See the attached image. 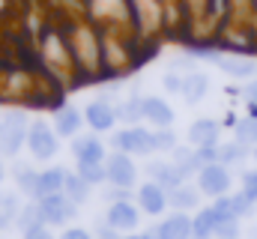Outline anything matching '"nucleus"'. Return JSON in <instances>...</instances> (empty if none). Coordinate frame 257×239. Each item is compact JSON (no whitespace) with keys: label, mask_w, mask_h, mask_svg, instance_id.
<instances>
[{"label":"nucleus","mask_w":257,"mask_h":239,"mask_svg":"<svg viewBox=\"0 0 257 239\" xmlns=\"http://www.w3.org/2000/svg\"><path fill=\"white\" fill-rule=\"evenodd\" d=\"M212 63L227 72L230 78H254L257 75V63L251 57H221V54H212Z\"/></svg>","instance_id":"16"},{"label":"nucleus","mask_w":257,"mask_h":239,"mask_svg":"<svg viewBox=\"0 0 257 239\" xmlns=\"http://www.w3.org/2000/svg\"><path fill=\"white\" fill-rule=\"evenodd\" d=\"M123 239H156V233H123Z\"/></svg>","instance_id":"38"},{"label":"nucleus","mask_w":257,"mask_h":239,"mask_svg":"<svg viewBox=\"0 0 257 239\" xmlns=\"http://www.w3.org/2000/svg\"><path fill=\"white\" fill-rule=\"evenodd\" d=\"M57 147H60V135L54 132V126L45 120H33L27 132V150L33 162H51L57 156Z\"/></svg>","instance_id":"2"},{"label":"nucleus","mask_w":257,"mask_h":239,"mask_svg":"<svg viewBox=\"0 0 257 239\" xmlns=\"http://www.w3.org/2000/svg\"><path fill=\"white\" fill-rule=\"evenodd\" d=\"M242 96L248 99V105H257V78H254V81H248V84L242 87Z\"/></svg>","instance_id":"36"},{"label":"nucleus","mask_w":257,"mask_h":239,"mask_svg":"<svg viewBox=\"0 0 257 239\" xmlns=\"http://www.w3.org/2000/svg\"><path fill=\"white\" fill-rule=\"evenodd\" d=\"M27 132L30 120L24 111H9L0 117V153L3 156H18L21 147H27Z\"/></svg>","instance_id":"1"},{"label":"nucleus","mask_w":257,"mask_h":239,"mask_svg":"<svg viewBox=\"0 0 257 239\" xmlns=\"http://www.w3.org/2000/svg\"><path fill=\"white\" fill-rule=\"evenodd\" d=\"M105 174H108V185H117V188H135L138 182V165L128 153H111L108 162H105Z\"/></svg>","instance_id":"6"},{"label":"nucleus","mask_w":257,"mask_h":239,"mask_svg":"<svg viewBox=\"0 0 257 239\" xmlns=\"http://www.w3.org/2000/svg\"><path fill=\"white\" fill-rule=\"evenodd\" d=\"M3 177H6V168H3V162H0V182H3Z\"/></svg>","instance_id":"39"},{"label":"nucleus","mask_w":257,"mask_h":239,"mask_svg":"<svg viewBox=\"0 0 257 239\" xmlns=\"http://www.w3.org/2000/svg\"><path fill=\"white\" fill-rule=\"evenodd\" d=\"M233 138L239 141V144H245V147H257V117H245L239 120L236 126H233Z\"/></svg>","instance_id":"27"},{"label":"nucleus","mask_w":257,"mask_h":239,"mask_svg":"<svg viewBox=\"0 0 257 239\" xmlns=\"http://www.w3.org/2000/svg\"><path fill=\"white\" fill-rule=\"evenodd\" d=\"M218 230V215L212 212V206H200L194 212V239H215Z\"/></svg>","instance_id":"19"},{"label":"nucleus","mask_w":257,"mask_h":239,"mask_svg":"<svg viewBox=\"0 0 257 239\" xmlns=\"http://www.w3.org/2000/svg\"><path fill=\"white\" fill-rule=\"evenodd\" d=\"M162 84H165V90H168V93H177V96H183L186 75H180V72H168V75L162 78Z\"/></svg>","instance_id":"31"},{"label":"nucleus","mask_w":257,"mask_h":239,"mask_svg":"<svg viewBox=\"0 0 257 239\" xmlns=\"http://www.w3.org/2000/svg\"><path fill=\"white\" fill-rule=\"evenodd\" d=\"M171 162L180 168V174L183 177H197V159H194V147L192 144H186V147H177V150H171Z\"/></svg>","instance_id":"24"},{"label":"nucleus","mask_w":257,"mask_h":239,"mask_svg":"<svg viewBox=\"0 0 257 239\" xmlns=\"http://www.w3.org/2000/svg\"><path fill=\"white\" fill-rule=\"evenodd\" d=\"M117 117L123 120L126 126H141V123H144V99L132 96L123 105H117Z\"/></svg>","instance_id":"26"},{"label":"nucleus","mask_w":257,"mask_h":239,"mask_svg":"<svg viewBox=\"0 0 257 239\" xmlns=\"http://www.w3.org/2000/svg\"><path fill=\"white\" fill-rule=\"evenodd\" d=\"M248 150H251V147H245V144H239V141L233 138V141H227V144H218V162L227 165V168H236V165H242V162L248 159Z\"/></svg>","instance_id":"20"},{"label":"nucleus","mask_w":257,"mask_h":239,"mask_svg":"<svg viewBox=\"0 0 257 239\" xmlns=\"http://www.w3.org/2000/svg\"><path fill=\"white\" fill-rule=\"evenodd\" d=\"M15 182H18V191L21 194L36 197V191H39V171H33L30 165H18L15 168Z\"/></svg>","instance_id":"25"},{"label":"nucleus","mask_w":257,"mask_h":239,"mask_svg":"<svg viewBox=\"0 0 257 239\" xmlns=\"http://www.w3.org/2000/svg\"><path fill=\"white\" fill-rule=\"evenodd\" d=\"M147 177L153 179V182H159L162 188H168V191H177L186 177L180 174V168L174 165V162H165V159H153V162H147Z\"/></svg>","instance_id":"13"},{"label":"nucleus","mask_w":257,"mask_h":239,"mask_svg":"<svg viewBox=\"0 0 257 239\" xmlns=\"http://www.w3.org/2000/svg\"><path fill=\"white\" fill-rule=\"evenodd\" d=\"M174 108L165 102V99H159V96H147L144 99V123H150L153 129H171V123H174Z\"/></svg>","instance_id":"14"},{"label":"nucleus","mask_w":257,"mask_h":239,"mask_svg":"<svg viewBox=\"0 0 257 239\" xmlns=\"http://www.w3.org/2000/svg\"><path fill=\"white\" fill-rule=\"evenodd\" d=\"M96 239H123V233H120V230H114L111 224H105V227L96 233Z\"/></svg>","instance_id":"37"},{"label":"nucleus","mask_w":257,"mask_h":239,"mask_svg":"<svg viewBox=\"0 0 257 239\" xmlns=\"http://www.w3.org/2000/svg\"><path fill=\"white\" fill-rule=\"evenodd\" d=\"M90 188H93V185H90L87 179L81 177L78 171H69V177H66V188H63V194L69 197V200H72V203H78V206H81V203H84V200L90 197Z\"/></svg>","instance_id":"23"},{"label":"nucleus","mask_w":257,"mask_h":239,"mask_svg":"<svg viewBox=\"0 0 257 239\" xmlns=\"http://www.w3.org/2000/svg\"><path fill=\"white\" fill-rule=\"evenodd\" d=\"M51 126H54V132L60 138H78V132H81V111L69 108V105H60L51 114Z\"/></svg>","instance_id":"15"},{"label":"nucleus","mask_w":257,"mask_h":239,"mask_svg":"<svg viewBox=\"0 0 257 239\" xmlns=\"http://www.w3.org/2000/svg\"><path fill=\"white\" fill-rule=\"evenodd\" d=\"M36 224H45V221H42V212H39V200L33 197L27 206H21V215H18V227H21V233H24V230L36 227Z\"/></svg>","instance_id":"28"},{"label":"nucleus","mask_w":257,"mask_h":239,"mask_svg":"<svg viewBox=\"0 0 257 239\" xmlns=\"http://www.w3.org/2000/svg\"><path fill=\"white\" fill-rule=\"evenodd\" d=\"M251 153H254V162H257V147H254V150H251Z\"/></svg>","instance_id":"40"},{"label":"nucleus","mask_w":257,"mask_h":239,"mask_svg":"<svg viewBox=\"0 0 257 239\" xmlns=\"http://www.w3.org/2000/svg\"><path fill=\"white\" fill-rule=\"evenodd\" d=\"M230 168L227 165H221V162H215V165H206V168H200L197 171V188H200V194H206V197H224V194H230Z\"/></svg>","instance_id":"4"},{"label":"nucleus","mask_w":257,"mask_h":239,"mask_svg":"<svg viewBox=\"0 0 257 239\" xmlns=\"http://www.w3.org/2000/svg\"><path fill=\"white\" fill-rule=\"evenodd\" d=\"M21 239H57L51 230H48V224H36V227H30V230H24Z\"/></svg>","instance_id":"34"},{"label":"nucleus","mask_w":257,"mask_h":239,"mask_svg":"<svg viewBox=\"0 0 257 239\" xmlns=\"http://www.w3.org/2000/svg\"><path fill=\"white\" fill-rule=\"evenodd\" d=\"M39 200V212H42V221L48 227H60L69 224L75 215H78V203H72L63 191L60 194H48V197H36Z\"/></svg>","instance_id":"5"},{"label":"nucleus","mask_w":257,"mask_h":239,"mask_svg":"<svg viewBox=\"0 0 257 239\" xmlns=\"http://www.w3.org/2000/svg\"><path fill=\"white\" fill-rule=\"evenodd\" d=\"M153 144H156V153H171L177 150V135L171 129H153Z\"/></svg>","instance_id":"29"},{"label":"nucleus","mask_w":257,"mask_h":239,"mask_svg":"<svg viewBox=\"0 0 257 239\" xmlns=\"http://www.w3.org/2000/svg\"><path fill=\"white\" fill-rule=\"evenodd\" d=\"M186 141H189L192 147H218V144H221V123L212 120V117L194 120L192 126H189Z\"/></svg>","instance_id":"11"},{"label":"nucleus","mask_w":257,"mask_h":239,"mask_svg":"<svg viewBox=\"0 0 257 239\" xmlns=\"http://www.w3.org/2000/svg\"><path fill=\"white\" fill-rule=\"evenodd\" d=\"M66 177H69V171L60 168V165H51V168L39 171V191H36V197L60 194V191L66 188Z\"/></svg>","instance_id":"17"},{"label":"nucleus","mask_w":257,"mask_h":239,"mask_svg":"<svg viewBox=\"0 0 257 239\" xmlns=\"http://www.w3.org/2000/svg\"><path fill=\"white\" fill-rule=\"evenodd\" d=\"M153 233H156V239H194V215H189V212H174Z\"/></svg>","instance_id":"12"},{"label":"nucleus","mask_w":257,"mask_h":239,"mask_svg":"<svg viewBox=\"0 0 257 239\" xmlns=\"http://www.w3.org/2000/svg\"><path fill=\"white\" fill-rule=\"evenodd\" d=\"M242 191H245L248 197H254V200H257V168L242 174Z\"/></svg>","instance_id":"33"},{"label":"nucleus","mask_w":257,"mask_h":239,"mask_svg":"<svg viewBox=\"0 0 257 239\" xmlns=\"http://www.w3.org/2000/svg\"><path fill=\"white\" fill-rule=\"evenodd\" d=\"M60 239H96V236L90 230H84V227H66L60 233Z\"/></svg>","instance_id":"35"},{"label":"nucleus","mask_w":257,"mask_h":239,"mask_svg":"<svg viewBox=\"0 0 257 239\" xmlns=\"http://www.w3.org/2000/svg\"><path fill=\"white\" fill-rule=\"evenodd\" d=\"M135 203L141 206V212H144V215H162V212L171 206V191H168V188H162L159 182L147 179V182H141V185H138Z\"/></svg>","instance_id":"7"},{"label":"nucleus","mask_w":257,"mask_h":239,"mask_svg":"<svg viewBox=\"0 0 257 239\" xmlns=\"http://www.w3.org/2000/svg\"><path fill=\"white\" fill-rule=\"evenodd\" d=\"M206 90H209V78L203 75V72H192V75H186V87H183V99L189 102V105H197L203 96H206Z\"/></svg>","instance_id":"22"},{"label":"nucleus","mask_w":257,"mask_h":239,"mask_svg":"<svg viewBox=\"0 0 257 239\" xmlns=\"http://www.w3.org/2000/svg\"><path fill=\"white\" fill-rule=\"evenodd\" d=\"M72 153H75V165H105V144L96 135H78L72 138Z\"/></svg>","instance_id":"9"},{"label":"nucleus","mask_w":257,"mask_h":239,"mask_svg":"<svg viewBox=\"0 0 257 239\" xmlns=\"http://www.w3.org/2000/svg\"><path fill=\"white\" fill-rule=\"evenodd\" d=\"M117 108L108 102V99H96L84 108V123L93 129V132H111L117 126Z\"/></svg>","instance_id":"10"},{"label":"nucleus","mask_w":257,"mask_h":239,"mask_svg":"<svg viewBox=\"0 0 257 239\" xmlns=\"http://www.w3.org/2000/svg\"><path fill=\"white\" fill-rule=\"evenodd\" d=\"M215 239H239V218L218 224V230H215Z\"/></svg>","instance_id":"32"},{"label":"nucleus","mask_w":257,"mask_h":239,"mask_svg":"<svg viewBox=\"0 0 257 239\" xmlns=\"http://www.w3.org/2000/svg\"><path fill=\"white\" fill-rule=\"evenodd\" d=\"M21 215V203L15 191H0V230H6L9 224H18Z\"/></svg>","instance_id":"21"},{"label":"nucleus","mask_w":257,"mask_h":239,"mask_svg":"<svg viewBox=\"0 0 257 239\" xmlns=\"http://www.w3.org/2000/svg\"><path fill=\"white\" fill-rule=\"evenodd\" d=\"M233 197V209H236V218H242V215H248L251 209H254V197H248L245 191H236V194H230Z\"/></svg>","instance_id":"30"},{"label":"nucleus","mask_w":257,"mask_h":239,"mask_svg":"<svg viewBox=\"0 0 257 239\" xmlns=\"http://www.w3.org/2000/svg\"><path fill=\"white\" fill-rule=\"evenodd\" d=\"M141 206L132 203V200H117V203H108V212H105V224H111L114 230L120 233H132L141 221Z\"/></svg>","instance_id":"8"},{"label":"nucleus","mask_w":257,"mask_h":239,"mask_svg":"<svg viewBox=\"0 0 257 239\" xmlns=\"http://www.w3.org/2000/svg\"><path fill=\"white\" fill-rule=\"evenodd\" d=\"M111 144H114V150L128 153V156H150V153H156L153 129H144V126H126V129L114 132Z\"/></svg>","instance_id":"3"},{"label":"nucleus","mask_w":257,"mask_h":239,"mask_svg":"<svg viewBox=\"0 0 257 239\" xmlns=\"http://www.w3.org/2000/svg\"><path fill=\"white\" fill-rule=\"evenodd\" d=\"M171 206H174L177 212L200 209V188H197V185H189V182H183L177 191H171Z\"/></svg>","instance_id":"18"}]
</instances>
